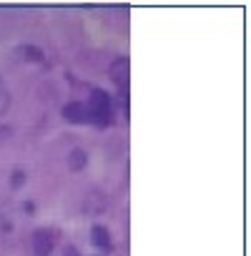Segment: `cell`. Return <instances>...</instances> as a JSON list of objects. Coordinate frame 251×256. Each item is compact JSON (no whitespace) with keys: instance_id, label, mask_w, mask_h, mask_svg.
Returning <instances> with one entry per match:
<instances>
[{"instance_id":"obj_1","label":"cell","mask_w":251,"mask_h":256,"mask_svg":"<svg viewBox=\"0 0 251 256\" xmlns=\"http://www.w3.org/2000/svg\"><path fill=\"white\" fill-rule=\"evenodd\" d=\"M30 248H33V256H53L56 234L50 228H36L30 236Z\"/></svg>"},{"instance_id":"obj_3","label":"cell","mask_w":251,"mask_h":256,"mask_svg":"<svg viewBox=\"0 0 251 256\" xmlns=\"http://www.w3.org/2000/svg\"><path fill=\"white\" fill-rule=\"evenodd\" d=\"M106 206H108V198L100 188H90L83 198V214L86 216H100L106 211Z\"/></svg>"},{"instance_id":"obj_10","label":"cell","mask_w":251,"mask_h":256,"mask_svg":"<svg viewBox=\"0 0 251 256\" xmlns=\"http://www.w3.org/2000/svg\"><path fill=\"white\" fill-rule=\"evenodd\" d=\"M10 136H13V128H10V126H6V123H0V144L8 141Z\"/></svg>"},{"instance_id":"obj_11","label":"cell","mask_w":251,"mask_h":256,"mask_svg":"<svg viewBox=\"0 0 251 256\" xmlns=\"http://www.w3.org/2000/svg\"><path fill=\"white\" fill-rule=\"evenodd\" d=\"M63 256H80V251H78L76 246H66V248H63Z\"/></svg>"},{"instance_id":"obj_9","label":"cell","mask_w":251,"mask_h":256,"mask_svg":"<svg viewBox=\"0 0 251 256\" xmlns=\"http://www.w3.org/2000/svg\"><path fill=\"white\" fill-rule=\"evenodd\" d=\"M26 184V171L23 168H13V174H10V186L13 188H20Z\"/></svg>"},{"instance_id":"obj_6","label":"cell","mask_w":251,"mask_h":256,"mask_svg":"<svg viewBox=\"0 0 251 256\" xmlns=\"http://www.w3.org/2000/svg\"><path fill=\"white\" fill-rule=\"evenodd\" d=\"M86 164H88V154H86L83 148H73V151L68 154V168H70L73 174L83 171V168H86Z\"/></svg>"},{"instance_id":"obj_7","label":"cell","mask_w":251,"mask_h":256,"mask_svg":"<svg viewBox=\"0 0 251 256\" xmlns=\"http://www.w3.org/2000/svg\"><path fill=\"white\" fill-rule=\"evenodd\" d=\"M16 56H20V58L28 60V63H40V60H43V50L36 48V46H20V48L16 50Z\"/></svg>"},{"instance_id":"obj_2","label":"cell","mask_w":251,"mask_h":256,"mask_svg":"<svg viewBox=\"0 0 251 256\" xmlns=\"http://www.w3.org/2000/svg\"><path fill=\"white\" fill-rule=\"evenodd\" d=\"M108 76H110V80H113L120 90H126V88H128V78H131V60L126 58V56H118V58L110 63Z\"/></svg>"},{"instance_id":"obj_4","label":"cell","mask_w":251,"mask_h":256,"mask_svg":"<svg viewBox=\"0 0 251 256\" xmlns=\"http://www.w3.org/2000/svg\"><path fill=\"white\" fill-rule=\"evenodd\" d=\"M63 118L68 123H86L88 120V110H86V103L83 100H70L63 106Z\"/></svg>"},{"instance_id":"obj_8","label":"cell","mask_w":251,"mask_h":256,"mask_svg":"<svg viewBox=\"0 0 251 256\" xmlns=\"http://www.w3.org/2000/svg\"><path fill=\"white\" fill-rule=\"evenodd\" d=\"M8 108H10V90H8L6 80L0 78V118L8 113Z\"/></svg>"},{"instance_id":"obj_5","label":"cell","mask_w":251,"mask_h":256,"mask_svg":"<svg viewBox=\"0 0 251 256\" xmlns=\"http://www.w3.org/2000/svg\"><path fill=\"white\" fill-rule=\"evenodd\" d=\"M90 241H93V246H98L100 251H110V248H113L110 231H108L103 224H93V226H90Z\"/></svg>"}]
</instances>
